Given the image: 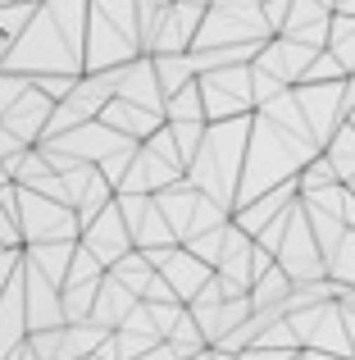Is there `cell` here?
Segmentation results:
<instances>
[{
  "label": "cell",
  "mask_w": 355,
  "mask_h": 360,
  "mask_svg": "<svg viewBox=\"0 0 355 360\" xmlns=\"http://www.w3.org/2000/svg\"><path fill=\"white\" fill-rule=\"evenodd\" d=\"M201 18H205L201 5H192V0H169V5H164V14L155 18V27L146 32L142 55H178V51H192Z\"/></svg>",
  "instance_id": "obj_8"
},
{
  "label": "cell",
  "mask_w": 355,
  "mask_h": 360,
  "mask_svg": "<svg viewBox=\"0 0 355 360\" xmlns=\"http://www.w3.org/2000/svg\"><path fill=\"white\" fill-rule=\"evenodd\" d=\"M342 78H347V64H342L328 46L314 51V60L305 64V73H301V82H342Z\"/></svg>",
  "instance_id": "obj_26"
},
{
  "label": "cell",
  "mask_w": 355,
  "mask_h": 360,
  "mask_svg": "<svg viewBox=\"0 0 355 360\" xmlns=\"http://www.w3.org/2000/svg\"><path fill=\"white\" fill-rule=\"evenodd\" d=\"M105 278V274H100ZM100 278L91 283H64L60 288V310H64V324H78V319H91V306H96V288Z\"/></svg>",
  "instance_id": "obj_19"
},
{
  "label": "cell",
  "mask_w": 355,
  "mask_h": 360,
  "mask_svg": "<svg viewBox=\"0 0 355 360\" xmlns=\"http://www.w3.org/2000/svg\"><path fill=\"white\" fill-rule=\"evenodd\" d=\"M27 82H32V78H27V73L0 69V110H9V105H14V101H18V96H23V91H27Z\"/></svg>",
  "instance_id": "obj_30"
},
{
  "label": "cell",
  "mask_w": 355,
  "mask_h": 360,
  "mask_svg": "<svg viewBox=\"0 0 355 360\" xmlns=\"http://www.w3.org/2000/svg\"><path fill=\"white\" fill-rule=\"evenodd\" d=\"M105 274H114V278L123 283V288H133L137 297H142V288H146V283L155 278V264H151V255H146L142 246H133V251H128L123 260H114V264H109Z\"/></svg>",
  "instance_id": "obj_20"
},
{
  "label": "cell",
  "mask_w": 355,
  "mask_h": 360,
  "mask_svg": "<svg viewBox=\"0 0 355 360\" xmlns=\"http://www.w3.org/2000/svg\"><path fill=\"white\" fill-rule=\"evenodd\" d=\"M100 274H105V264L96 260V255L87 251V246H73V260H69V278L64 283H91V278H100Z\"/></svg>",
  "instance_id": "obj_28"
},
{
  "label": "cell",
  "mask_w": 355,
  "mask_h": 360,
  "mask_svg": "<svg viewBox=\"0 0 355 360\" xmlns=\"http://www.w3.org/2000/svg\"><path fill=\"white\" fill-rule=\"evenodd\" d=\"M319 5H328V9H333V0H319Z\"/></svg>",
  "instance_id": "obj_34"
},
{
  "label": "cell",
  "mask_w": 355,
  "mask_h": 360,
  "mask_svg": "<svg viewBox=\"0 0 355 360\" xmlns=\"http://www.w3.org/2000/svg\"><path fill=\"white\" fill-rule=\"evenodd\" d=\"M78 78H82V73H36L32 82H36V87H41L51 101H64L73 87H78Z\"/></svg>",
  "instance_id": "obj_29"
},
{
  "label": "cell",
  "mask_w": 355,
  "mask_h": 360,
  "mask_svg": "<svg viewBox=\"0 0 355 360\" xmlns=\"http://www.w3.org/2000/svg\"><path fill=\"white\" fill-rule=\"evenodd\" d=\"M333 14H351L355 18V0H333Z\"/></svg>",
  "instance_id": "obj_32"
},
{
  "label": "cell",
  "mask_w": 355,
  "mask_h": 360,
  "mask_svg": "<svg viewBox=\"0 0 355 360\" xmlns=\"http://www.w3.org/2000/svg\"><path fill=\"white\" fill-rule=\"evenodd\" d=\"M114 96H123V101H133V105H142V110L164 115V91H160V78H155L151 55H137V60L123 64V78H119Z\"/></svg>",
  "instance_id": "obj_13"
},
{
  "label": "cell",
  "mask_w": 355,
  "mask_h": 360,
  "mask_svg": "<svg viewBox=\"0 0 355 360\" xmlns=\"http://www.w3.org/2000/svg\"><path fill=\"white\" fill-rule=\"evenodd\" d=\"M287 297H292V278H287L283 264H269V269L250 283V310H269V306L287 310Z\"/></svg>",
  "instance_id": "obj_16"
},
{
  "label": "cell",
  "mask_w": 355,
  "mask_h": 360,
  "mask_svg": "<svg viewBox=\"0 0 355 360\" xmlns=\"http://www.w3.org/2000/svg\"><path fill=\"white\" fill-rule=\"evenodd\" d=\"M23 301H27V333L36 328H55L64 324V310H60V283L46 278L32 260L23 255Z\"/></svg>",
  "instance_id": "obj_12"
},
{
  "label": "cell",
  "mask_w": 355,
  "mask_h": 360,
  "mask_svg": "<svg viewBox=\"0 0 355 360\" xmlns=\"http://www.w3.org/2000/svg\"><path fill=\"white\" fill-rule=\"evenodd\" d=\"M228 229H232V219H223V224H214V229H205V233H196V238H187L182 246L196 255V260H205L214 269L219 264V255H223V242H228Z\"/></svg>",
  "instance_id": "obj_22"
},
{
  "label": "cell",
  "mask_w": 355,
  "mask_h": 360,
  "mask_svg": "<svg viewBox=\"0 0 355 360\" xmlns=\"http://www.w3.org/2000/svg\"><path fill=\"white\" fill-rule=\"evenodd\" d=\"M0 69L27 73V78H36V73H82V51L64 37V27L51 18V9H46V0H41L36 18L9 41Z\"/></svg>",
  "instance_id": "obj_3"
},
{
  "label": "cell",
  "mask_w": 355,
  "mask_h": 360,
  "mask_svg": "<svg viewBox=\"0 0 355 360\" xmlns=\"http://www.w3.org/2000/svg\"><path fill=\"white\" fill-rule=\"evenodd\" d=\"M14 205H18V233H23V246L32 242H78L82 224L78 210L55 196H41L32 187H18L14 183Z\"/></svg>",
  "instance_id": "obj_4"
},
{
  "label": "cell",
  "mask_w": 355,
  "mask_h": 360,
  "mask_svg": "<svg viewBox=\"0 0 355 360\" xmlns=\"http://www.w3.org/2000/svg\"><path fill=\"white\" fill-rule=\"evenodd\" d=\"M323 155L333 160V169H337L342 183H351V178H355V128H351V123H342V128L323 141Z\"/></svg>",
  "instance_id": "obj_21"
},
{
  "label": "cell",
  "mask_w": 355,
  "mask_h": 360,
  "mask_svg": "<svg viewBox=\"0 0 355 360\" xmlns=\"http://www.w3.org/2000/svg\"><path fill=\"white\" fill-rule=\"evenodd\" d=\"M274 260L287 269V278H292V283H310V278H323V274H328V260H323L319 242H314L301 201L292 205V219H287V233H283V242H278Z\"/></svg>",
  "instance_id": "obj_6"
},
{
  "label": "cell",
  "mask_w": 355,
  "mask_h": 360,
  "mask_svg": "<svg viewBox=\"0 0 355 360\" xmlns=\"http://www.w3.org/2000/svg\"><path fill=\"white\" fill-rule=\"evenodd\" d=\"M328 18H333V9L319 5V0H292L283 32H292V27H305V23H328Z\"/></svg>",
  "instance_id": "obj_27"
},
{
  "label": "cell",
  "mask_w": 355,
  "mask_h": 360,
  "mask_svg": "<svg viewBox=\"0 0 355 360\" xmlns=\"http://www.w3.org/2000/svg\"><path fill=\"white\" fill-rule=\"evenodd\" d=\"M100 123H109L114 132H123V137H133V141H146L155 128L164 123V115H155V110H142V105H133V101H123V96H109L105 105H100Z\"/></svg>",
  "instance_id": "obj_14"
},
{
  "label": "cell",
  "mask_w": 355,
  "mask_h": 360,
  "mask_svg": "<svg viewBox=\"0 0 355 360\" xmlns=\"http://www.w3.org/2000/svg\"><path fill=\"white\" fill-rule=\"evenodd\" d=\"M296 105L305 115L310 137L323 146L347 123V78L342 82H296Z\"/></svg>",
  "instance_id": "obj_7"
},
{
  "label": "cell",
  "mask_w": 355,
  "mask_h": 360,
  "mask_svg": "<svg viewBox=\"0 0 355 360\" xmlns=\"http://www.w3.org/2000/svg\"><path fill=\"white\" fill-rule=\"evenodd\" d=\"M333 183H342V178H337V169H333V160L323 155V150L310 155L305 169L296 174V187H301V192H319V187H333Z\"/></svg>",
  "instance_id": "obj_24"
},
{
  "label": "cell",
  "mask_w": 355,
  "mask_h": 360,
  "mask_svg": "<svg viewBox=\"0 0 355 360\" xmlns=\"http://www.w3.org/2000/svg\"><path fill=\"white\" fill-rule=\"evenodd\" d=\"M347 123H351V128H355V110H351V115H347Z\"/></svg>",
  "instance_id": "obj_33"
},
{
  "label": "cell",
  "mask_w": 355,
  "mask_h": 360,
  "mask_svg": "<svg viewBox=\"0 0 355 360\" xmlns=\"http://www.w3.org/2000/svg\"><path fill=\"white\" fill-rule=\"evenodd\" d=\"M0 360H36V352H32V342L23 338V342H18V347H9V352L0 356Z\"/></svg>",
  "instance_id": "obj_31"
},
{
  "label": "cell",
  "mask_w": 355,
  "mask_h": 360,
  "mask_svg": "<svg viewBox=\"0 0 355 360\" xmlns=\"http://www.w3.org/2000/svg\"><path fill=\"white\" fill-rule=\"evenodd\" d=\"M51 110H55V101L46 96L36 82H27V91L14 101L9 110H0V128L5 132H14L18 141H27V146H36V141L46 137V123H51Z\"/></svg>",
  "instance_id": "obj_10"
},
{
  "label": "cell",
  "mask_w": 355,
  "mask_h": 360,
  "mask_svg": "<svg viewBox=\"0 0 355 360\" xmlns=\"http://www.w3.org/2000/svg\"><path fill=\"white\" fill-rule=\"evenodd\" d=\"M328 278H337L342 288H355V229H347V238L328 255Z\"/></svg>",
  "instance_id": "obj_25"
},
{
  "label": "cell",
  "mask_w": 355,
  "mask_h": 360,
  "mask_svg": "<svg viewBox=\"0 0 355 360\" xmlns=\"http://www.w3.org/2000/svg\"><path fill=\"white\" fill-rule=\"evenodd\" d=\"M246 141H250V115L205 123V137H201V146H196L192 165H187V178H192L205 196H214L219 205H228V210L237 205Z\"/></svg>",
  "instance_id": "obj_2"
},
{
  "label": "cell",
  "mask_w": 355,
  "mask_h": 360,
  "mask_svg": "<svg viewBox=\"0 0 355 360\" xmlns=\"http://www.w3.org/2000/svg\"><path fill=\"white\" fill-rule=\"evenodd\" d=\"M137 301H142V297H137L133 288H123L114 274H105V278H100V288H96L91 319H96V324H105V328H119V324H123V315L137 306Z\"/></svg>",
  "instance_id": "obj_15"
},
{
  "label": "cell",
  "mask_w": 355,
  "mask_h": 360,
  "mask_svg": "<svg viewBox=\"0 0 355 360\" xmlns=\"http://www.w3.org/2000/svg\"><path fill=\"white\" fill-rule=\"evenodd\" d=\"M178 178H182V169L169 165L164 155H155L146 141H137V150H133V160H128L123 178L114 183V192H146V196H155L169 183H178Z\"/></svg>",
  "instance_id": "obj_11"
},
{
  "label": "cell",
  "mask_w": 355,
  "mask_h": 360,
  "mask_svg": "<svg viewBox=\"0 0 355 360\" xmlns=\"http://www.w3.org/2000/svg\"><path fill=\"white\" fill-rule=\"evenodd\" d=\"M73 246H78V242H32V246H23V255L46 274V278H55L64 288V278H69V260H73Z\"/></svg>",
  "instance_id": "obj_17"
},
{
  "label": "cell",
  "mask_w": 355,
  "mask_h": 360,
  "mask_svg": "<svg viewBox=\"0 0 355 360\" xmlns=\"http://www.w3.org/2000/svg\"><path fill=\"white\" fill-rule=\"evenodd\" d=\"M164 119H169V123H182V119H201V123H205V101H201V87H196V82H187L182 91H173V96H164Z\"/></svg>",
  "instance_id": "obj_23"
},
{
  "label": "cell",
  "mask_w": 355,
  "mask_h": 360,
  "mask_svg": "<svg viewBox=\"0 0 355 360\" xmlns=\"http://www.w3.org/2000/svg\"><path fill=\"white\" fill-rule=\"evenodd\" d=\"M196 87H201V101H205V123L255 115V101H250V64L205 69V73H196Z\"/></svg>",
  "instance_id": "obj_5"
},
{
  "label": "cell",
  "mask_w": 355,
  "mask_h": 360,
  "mask_svg": "<svg viewBox=\"0 0 355 360\" xmlns=\"http://www.w3.org/2000/svg\"><path fill=\"white\" fill-rule=\"evenodd\" d=\"M155 64V78H160V91L173 96L182 91L187 82H196V69H192V51H178V55H151Z\"/></svg>",
  "instance_id": "obj_18"
},
{
  "label": "cell",
  "mask_w": 355,
  "mask_h": 360,
  "mask_svg": "<svg viewBox=\"0 0 355 360\" xmlns=\"http://www.w3.org/2000/svg\"><path fill=\"white\" fill-rule=\"evenodd\" d=\"M78 242L87 246L91 255H96L100 264H114V260H123L128 251H133V233H128V224H123V210H119V201H109L105 210L96 214V219H87L82 224V233H78Z\"/></svg>",
  "instance_id": "obj_9"
},
{
  "label": "cell",
  "mask_w": 355,
  "mask_h": 360,
  "mask_svg": "<svg viewBox=\"0 0 355 360\" xmlns=\"http://www.w3.org/2000/svg\"><path fill=\"white\" fill-rule=\"evenodd\" d=\"M319 141L310 132H292L287 123L269 119V115H250V141H246V160H241V183H237V205L255 201V196L274 192L278 183H292L305 169V160L319 155ZM232 205V210H237Z\"/></svg>",
  "instance_id": "obj_1"
}]
</instances>
